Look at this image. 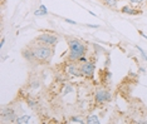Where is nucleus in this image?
I'll return each instance as SVG.
<instances>
[{
    "label": "nucleus",
    "mask_w": 147,
    "mask_h": 124,
    "mask_svg": "<svg viewBox=\"0 0 147 124\" xmlns=\"http://www.w3.org/2000/svg\"><path fill=\"white\" fill-rule=\"evenodd\" d=\"M32 48H33V53H34V59L39 63H49L51 59L53 58V54H54V49L51 45L36 43Z\"/></svg>",
    "instance_id": "nucleus-1"
},
{
    "label": "nucleus",
    "mask_w": 147,
    "mask_h": 124,
    "mask_svg": "<svg viewBox=\"0 0 147 124\" xmlns=\"http://www.w3.org/2000/svg\"><path fill=\"white\" fill-rule=\"evenodd\" d=\"M68 45H69V54H68L69 62H79V59L82 56H84V54L87 53V46L78 39L68 40Z\"/></svg>",
    "instance_id": "nucleus-2"
},
{
    "label": "nucleus",
    "mask_w": 147,
    "mask_h": 124,
    "mask_svg": "<svg viewBox=\"0 0 147 124\" xmlns=\"http://www.w3.org/2000/svg\"><path fill=\"white\" fill-rule=\"evenodd\" d=\"M58 36L52 34V33H43V34L38 35L35 38V43H40V44H45V45H51L54 46L58 43Z\"/></svg>",
    "instance_id": "nucleus-3"
},
{
    "label": "nucleus",
    "mask_w": 147,
    "mask_h": 124,
    "mask_svg": "<svg viewBox=\"0 0 147 124\" xmlns=\"http://www.w3.org/2000/svg\"><path fill=\"white\" fill-rule=\"evenodd\" d=\"M79 66H81V70H82L83 76H86V78H89V79H93V75H94V70H96L94 63L86 60V62L81 63V64H79Z\"/></svg>",
    "instance_id": "nucleus-4"
},
{
    "label": "nucleus",
    "mask_w": 147,
    "mask_h": 124,
    "mask_svg": "<svg viewBox=\"0 0 147 124\" xmlns=\"http://www.w3.org/2000/svg\"><path fill=\"white\" fill-rule=\"evenodd\" d=\"M111 98H112L111 93H109L108 90H103V89L97 90V93H96V95H94V100H96L97 104H103V103L109 102Z\"/></svg>",
    "instance_id": "nucleus-5"
},
{
    "label": "nucleus",
    "mask_w": 147,
    "mask_h": 124,
    "mask_svg": "<svg viewBox=\"0 0 147 124\" xmlns=\"http://www.w3.org/2000/svg\"><path fill=\"white\" fill-rule=\"evenodd\" d=\"M1 119L3 122H15L16 114L13 108H4L1 110Z\"/></svg>",
    "instance_id": "nucleus-6"
},
{
    "label": "nucleus",
    "mask_w": 147,
    "mask_h": 124,
    "mask_svg": "<svg viewBox=\"0 0 147 124\" xmlns=\"http://www.w3.org/2000/svg\"><path fill=\"white\" fill-rule=\"evenodd\" d=\"M67 73L69 75H73V76H82V70H81V66L77 65L76 62H71L68 65H67Z\"/></svg>",
    "instance_id": "nucleus-7"
},
{
    "label": "nucleus",
    "mask_w": 147,
    "mask_h": 124,
    "mask_svg": "<svg viewBox=\"0 0 147 124\" xmlns=\"http://www.w3.org/2000/svg\"><path fill=\"white\" fill-rule=\"evenodd\" d=\"M122 13H125V14H129V15H138L141 14V10H136L135 8H132V6H123L121 9Z\"/></svg>",
    "instance_id": "nucleus-8"
},
{
    "label": "nucleus",
    "mask_w": 147,
    "mask_h": 124,
    "mask_svg": "<svg viewBox=\"0 0 147 124\" xmlns=\"http://www.w3.org/2000/svg\"><path fill=\"white\" fill-rule=\"evenodd\" d=\"M23 58L26 60H34V53H33V48H25L22 52Z\"/></svg>",
    "instance_id": "nucleus-9"
},
{
    "label": "nucleus",
    "mask_w": 147,
    "mask_h": 124,
    "mask_svg": "<svg viewBox=\"0 0 147 124\" xmlns=\"http://www.w3.org/2000/svg\"><path fill=\"white\" fill-rule=\"evenodd\" d=\"M30 117L29 115H22V117H16L15 122L14 123H18V124H28L30 122Z\"/></svg>",
    "instance_id": "nucleus-10"
},
{
    "label": "nucleus",
    "mask_w": 147,
    "mask_h": 124,
    "mask_svg": "<svg viewBox=\"0 0 147 124\" xmlns=\"http://www.w3.org/2000/svg\"><path fill=\"white\" fill-rule=\"evenodd\" d=\"M86 122L88 124H99L101 123V120H99V118L97 115H89L88 118H87Z\"/></svg>",
    "instance_id": "nucleus-11"
},
{
    "label": "nucleus",
    "mask_w": 147,
    "mask_h": 124,
    "mask_svg": "<svg viewBox=\"0 0 147 124\" xmlns=\"http://www.w3.org/2000/svg\"><path fill=\"white\" fill-rule=\"evenodd\" d=\"M101 1H102L106 6H108V8H116V6H117V3H118V0H101Z\"/></svg>",
    "instance_id": "nucleus-12"
},
{
    "label": "nucleus",
    "mask_w": 147,
    "mask_h": 124,
    "mask_svg": "<svg viewBox=\"0 0 147 124\" xmlns=\"http://www.w3.org/2000/svg\"><path fill=\"white\" fill-rule=\"evenodd\" d=\"M71 122H76V123H84V120H83L81 117H73V118H71Z\"/></svg>",
    "instance_id": "nucleus-13"
},
{
    "label": "nucleus",
    "mask_w": 147,
    "mask_h": 124,
    "mask_svg": "<svg viewBox=\"0 0 147 124\" xmlns=\"http://www.w3.org/2000/svg\"><path fill=\"white\" fill-rule=\"evenodd\" d=\"M39 10H40V11H42L44 15L48 14V10H47V6H45V5H43V4H42L40 6H39Z\"/></svg>",
    "instance_id": "nucleus-14"
},
{
    "label": "nucleus",
    "mask_w": 147,
    "mask_h": 124,
    "mask_svg": "<svg viewBox=\"0 0 147 124\" xmlns=\"http://www.w3.org/2000/svg\"><path fill=\"white\" fill-rule=\"evenodd\" d=\"M143 1H145V0H129V3L133 5H140V4H142Z\"/></svg>",
    "instance_id": "nucleus-15"
},
{
    "label": "nucleus",
    "mask_w": 147,
    "mask_h": 124,
    "mask_svg": "<svg viewBox=\"0 0 147 124\" xmlns=\"http://www.w3.org/2000/svg\"><path fill=\"white\" fill-rule=\"evenodd\" d=\"M137 49H138V52L141 53V55H142V58L145 59V60H147V55H146V53L143 52V49L142 48H140V46H137Z\"/></svg>",
    "instance_id": "nucleus-16"
},
{
    "label": "nucleus",
    "mask_w": 147,
    "mask_h": 124,
    "mask_svg": "<svg viewBox=\"0 0 147 124\" xmlns=\"http://www.w3.org/2000/svg\"><path fill=\"white\" fill-rule=\"evenodd\" d=\"M28 105H30L32 108H35V103L33 102V100H30V99H28Z\"/></svg>",
    "instance_id": "nucleus-17"
},
{
    "label": "nucleus",
    "mask_w": 147,
    "mask_h": 124,
    "mask_svg": "<svg viewBox=\"0 0 147 124\" xmlns=\"http://www.w3.org/2000/svg\"><path fill=\"white\" fill-rule=\"evenodd\" d=\"M34 14H35L36 16H38V15H39V16H40V15H44V14H43V13L40 11V10H36V11L34 13Z\"/></svg>",
    "instance_id": "nucleus-18"
},
{
    "label": "nucleus",
    "mask_w": 147,
    "mask_h": 124,
    "mask_svg": "<svg viewBox=\"0 0 147 124\" xmlns=\"http://www.w3.org/2000/svg\"><path fill=\"white\" fill-rule=\"evenodd\" d=\"M65 21H67V23H69V24H77L76 21H73V20H71V19H65Z\"/></svg>",
    "instance_id": "nucleus-19"
},
{
    "label": "nucleus",
    "mask_w": 147,
    "mask_h": 124,
    "mask_svg": "<svg viewBox=\"0 0 147 124\" xmlns=\"http://www.w3.org/2000/svg\"><path fill=\"white\" fill-rule=\"evenodd\" d=\"M4 44H5V39L3 38V39H1V42H0V48H3V46H4Z\"/></svg>",
    "instance_id": "nucleus-20"
},
{
    "label": "nucleus",
    "mask_w": 147,
    "mask_h": 124,
    "mask_svg": "<svg viewBox=\"0 0 147 124\" xmlns=\"http://www.w3.org/2000/svg\"><path fill=\"white\" fill-rule=\"evenodd\" d=\"M89 28H98L99 25H97V24H88Z\"/></svg>",
    "instance_id": "nucleus-21"
}]
</instances>
